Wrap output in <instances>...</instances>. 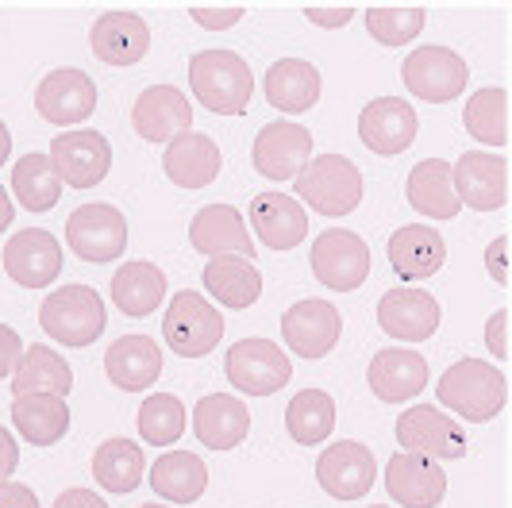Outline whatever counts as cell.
Listing matches in <instances>:
<instances>
[{
  "instance_id": "cell-1",
  "label": "cell",
  "mask_w": 512,
  "mask_h": 508,
  "mask_svg": "<svg viewBox=\"0 0 512 508\" xmlns=\"http://www.w3.org/2000/svg\"><path fill=\"white\" fill-rule=\"evenodd\" d=\"M189 89L216 116H243L255 97V74L235 51H201L189 58Z\"/></svg>"
},
{
  "instance_id": "cell-2",
  "label": "cell",
  "mask_w": 512,
  "mask_h": 508,
  "mask_svg": "<svg viewBox=\"0 0 512 508\" xmlns=\"http://www.w3.org/2000/svg\"><path fill=\"white\" fill-rule=\"evenodd\" d=\"M436 397L439 405L459 412L462 420L486 424L509 401V381L497 366H489L482 358H462L455 366H447V374L436 385Z\"/></svg>"
},
{
  "instance_id": "cell-3",
  "label": "cell",
  "mask_w": 512,
  "mask_h": 508,
  "mask_svg": "<svg viewBox=\"0 0 512 508\" xmlns=\"http://www.w3.org/2000/svg\"><path fill=\"white\" fill-rule=\"evenodd\" d=\"M301 201L320 216H351L362 204V174L359 166L343 154H316L305 166V174L293 181Z\"/></svg>"
},
{
  "instance_id": "cell-4",
  "label": "cell",
  "mask_w": 512,
  "mask_h": 508,
  "mask_svg": "<svg viewBox=\"0 0 512 508\" xmlns=\"http://www.w3.org/2000/svg\"><path fill=\"white\" fill-rule=\"evenodd\" d=\"M104 301L89 285H62L39 305V328L62 347H89L104 331Z\"/></svg>"
},
{
  "instance_id": "cell-5",
  "label": "cell",
  "mask_w": 512,
  "mask_h": 508,
  "mask_svg": "<svg viewBox=\"0 0 512 508\" xmlns=\"http://www.w3.org/2000/svg\"><path fill=\"white\" fill-rule=\"evenodd\" d=\"M224 370H228V381L243 397H274L293 378L289 355L274 339H258V335L255 339H239L231 347Z\"/></svg>"
},
{
  "instance_id": "cell-6",
  "label": "cell",
  "mask_w": 512,
  "mask_h": 508,
  "mask_svg": "<svg viewBox=\"0 0 512 508\" xmlns=\"http://www.w3.org/2000/svg\"><path fill=\"white\" fill-rule=\"evenodd\" d=\"M162 335H166V347H170L174 355L201 358L224 339V316L216 312V305H208L201 293L185 289V293H178V297L170 301V308H166Z\"/></svg>"
},
{
  "instance_id": "cell-7",
  "label": "cell",
  "mask_w": 512,
  "mask_h": 508,
  "mask_svg": "<svg viewBox=\"0 0 512 508\" xmlns=\"http://www.w3.org/2000/svg\"><path fill=\"white\" fill-rule=\"evenodd\" d=\"M401 77H405V89H409L416 101L447 104L466 89L470 66L451 47H416L405 58Z\"/></svg>"
},
{
  "instance_id": "cell-8",
  "label": "cell",
  "mask_w": 512,
  "mask_h": 508,
  "mask_svg": "<svg viewBox=\"0 0 512 508\" xmlns=\"http://www.w3.org/2000/svg\"><path fill=\"white\" fill-rule=\"evenodd\" d=\"M66 243L85 262H116L128 251V220L112 204H81L66 220Z\"/></svg>"
},
{
  "instance_id": "cell-9",
  "label": "cell",
  "mask_w": 512,
  "mask_h": 508,
  "mask_svg": "<svg viewBox=\"0 0 512 508\" xmlns=\"http://www.w3.org/2000/svg\"><path fill=\"white\" fill-rule=\"evenodd\" d=\"M251 162L262 178L297 181L312 162V131L297 120H274L255 135Z\"/></svg>"
},
{
  "instance_id": "cell-10",
  "label": "cell",
  "mask_w": 512,
  "mask_h": 508,
  "mask_svg": "<svg viewBox=\"0 0 512 508\" xmlns=\"http://www.w3.org/2000/svg\"><path fill=\"white\" fill-rule=\"evenodd\" d=\"M312 274L335 293H351L370 278V247L355 231L332 228L312 243Z\"/></svg>"
},
{
  "instance_id": "cell-11",
  "label": "cell",
  "mask_w": 512,
  "mask_h": 508,
  "mask_svg": "<svg viewBox=\"0 0 512 508\" xmlns=\"http://www.w3.org/2000/svg\"><path fill=\"white\" fill-rule=\"evenodd\" d=\"M378 478V458L359 439H339L316 458V482L335 501H359Z\"/></svg>"
},
{
  "instance_id": "cell-12",
  "label": "cell",
  "mask_w": 512,
  "mask_h": 508,
  "mask_svg": "<svg viewBox=\"0 0 512 508\" xmlns=\"http://www.w3.org/2000/svg\"><path fill=\"white\" fill-rule=\"evenodd\" d=\"M397 443L405 447V455H424L439 462H455L466 455V435L462 428L432 405H412L409 412L397 416Z\"/></svg>"
},
{
  "instance_id": "cell-13",
  "label": "cell",
  "mask_w": 512,
  "mask_h": 508,
  "mask_svg": "<svg viewBox=\"0 0 512 508\" xmlns=\"http://www.w3.org/2000/svg\"><path fill=\"white\" fill-rule=\"evenodd\" d=\"M51 162L58 170L62 185L70 189H93L108 178L112 170V147L101 131L93 127H77V131H66L51 143Z\"/></svg>"
},
{
  "instance_id": "cell-14",
  "label": "cell",
  "mask_w": 512,
  "mask_h": 508,
  "mask_svg": "<svg viewBox=\"0 0 512 508\" xmlns=\"http://www.w3.org/2000/svg\"><path fill=\"white\" fill-rule=\"evenodd\" d=\"M339 335H343V316H339V308L328 305V301L305 297V301L285 308L282 339L293 355H301V358L332 355Z\"/></svg>"
},
{
  "instance_id": "cell-15",
  "label": "cell",
  "mask_w": 512,
  "mask_h": 508,
  "mask_svg": "<svg viewBox=\"0 0 512 508\" xmlns=\"http://www.w3.org/2000/svg\"><path fill=\"white\" fill-rule=\"evenodd\" d=\"M39 116L54 127H74L93 116L97 108V85L85 70H51L35 89Z\"/></svg>"
},
{
  "instance_id": "cell-16",
  "label": "cell",
  "mask_w": 512,
  "mask_h": 508,
  "mask_svg": "<svg viewBox=\"0 0 512 508\" xmlns=\"http://www.w3.org/2000/svg\"><path fill=\"white\" fill-rule=\"evenodd\" d=\"M4 274L24 289H47L62 274V247L51 231L27 228L4 243Z\"/></svg>"
},
{
  "instance_id": "cell-17",
  "label": "cell",
  "mask_w": 512,
  "mask_h": 508,
  "mask_svg": "<svg viewBox=\"0 0 512 508\" xmlns=\"http://www.w3.org/2000/svg\"><path fill=\"white\" fill-rule=\"evenodd\" d=\"M189 243L208 262L212 258H255V243L243 224V212L231 204H205L189 224Z\"/></svg>"
},
{
  "instance_id": "cell-18",
  "label": "cell",
  "mask_w": 512,
  "mask_h": 508,
  "mask_svg": "<svg viewBox=\"0 0 512 508\" xmlns=\"http://www.w3.org/2000/svg\"><path fill=\"white\" fill-rule=\"evenodd\" d=\"M416 112L409 101L401 97H378L362 108L359 116V139L366 143V151L382 154V158H397L412 147L416 139Z\"/></svg>"
},
{
  "instance_id": "cell-19",
  "label": "cell",
  "mask_w": 512,
  "mask_h": 508,
  "mask_svg": "<svg viewBox=\"0 0 512 508\" xmlns=\"http://www.w3.org/2000/svg\"><path fill=\"white\" fill-rule=\"evenodd\" d=\"M131 124L139 131V139L147 143H174L178 135L189 131L193 124V104L185 101V93L174 85H151L135 97L131 108Z\"/></svg>"
},
{
  "instance_id": "cell-20",
  "label": "cell",
  "mask_w": 512,
  "mask_h": 508,
  "mask_svg": "<svg viewBox=\"0 0 512 508\" xmlns=\"http://www.w3.org/2000/svg\"><path fill=\"white\" fill-rule=\"evenodd\" d=\"M455 193L474 212H497L509 201V162L505 154L466 151L455 162Z\"/></svg>"
},
{
  "instance_id": "cell-21",
  "label": "cell",
  "mask_w": 512,
  "mask_h": 508,
  "mask_svg": "<svg viewBox=\"0 0 512 508\" xmlns=\"http://www.w3.org/2000/svg\"><path fill=\"white\" fill-rule=\"evenodd\" d=\"M385 493L401 508H436L447 497V474L432 458L401 451L385 462Z\"/></svg>"
},
{
  "instance_id": "cell-22",
  "label": "cell",
  "mask_w": 512,
  "mask_h": 508,
  "mask_svg": "<svg viewBox=\"0 0 512 508\" xmlns=\"http://www.w3.org/2000/svg\"><path fill=\"white\" fill-rule=\"evenodd\" d=\"M378 324L401 343H424L439 328V301L424 289H389L378 301Z\"/></svg>"
},
{
  "instance_id": "cell-23",
  "label": "cell",
  "mask_w": 512,
  "mask_h": 508,
  "mask_svg": "<svg viewBox=\"0 0 512 508\" xmlns=\"http://www.w3.org/2000/svg\"><path fill=\"white\" fill-rule=\"evenodd\" d=\"M104 374L124 393H147L162 374V347L151 335H120L104 351Z\"/></svg>"
},
{
  "instance_id": "cell-24",
  "label": "cell",
  "mask_w": 512,
  "mask_h": 508,
  "mask_svg": "<svg viewBox=\"0 0 512 508\" xmlns=\"http://www.w3.org/2000/svg\"><path fill=\"white\" fill-rule=\"evenodd\" d=\"M366 381L374 389V397L385 405H401L424 393L428 385V362L416 355V351H401V347H385L370 358V370Z\"/></svg>"
},
{
  "instance_id": "cell-25",
  "label": "cell",
  "mask_w": 512,
  "mask_h": 508,
  "mask_svg": "<svg viewBox=\"0 0 512 508\" xmlns=\"http://www.w3.org/2000/svg\"><path fill=\"white\" fill-rule=\"evenodd\" d=\"M247 212H251L258 243H266L270 251H293V247L305 243L308 216L305 208H301V201H293V197H285L278 189H270V193H258Z\"/></svg>"
},
{
  "instance_id": "cell-26",
  "label": "cell",
  "mask_w": 512,
  "mask_h": 508,
  "mask_svg": "<svg viewBox=\"0 0 512 508\" xmlns=\"http://www.w3.org/2000/svg\"><path fill=\"white\" fill-rule=\"evenodd\" d=\"M389 266L397 270V278L405 281H428L436 278L447 262V243L436 228L428 224H409V228H397L389 239Z\"/></svg>"
},
{
  "instance_id": "cell-27",
  "label": "cell",
  "mask_w": 512,
  "mask_h": 508,
  "mask_svg": "<svg viewBox=\"0 0 512 508\" xmlns=\"http://www.w3.org/2000/svg\"><path fill=\"white\" fill-rule=\"evenodd\" d=\"M89 47L104 66H135L151 51V27L135 12H104L89 31Z\"/></svg>"
},
{
  "instance_id": "cell-28",
  "label": "cell",
  "mask_w": 512,
  "mask_h": 508,
  "mask_svg": "<svg viewBox=\"0 0 512 508\" xmlns=\"http://www.w3.org/2000/svg\"><path fill=\"white\" fill-rule=\"evenodd\" d=\"M405 197H409L412 212H420L428 220H455L462 208L459 193H455V166L443 158L416 162L405 181Z\"/></svg>"
},
{
  "instance_id": "cell-29",
  "label": "cell",
  "mask_w": 512,
  "mask_h": 508,
  "mask_svg": "<svg viewBox=\"0 0 512 508\" xmlns=\"http://www.w3.org/2000/svg\"><path fill=\"white\" fill-rule=\"evenodd\" d=\"M220 166H224V154L201 131L178 135L166 147V154H162L166 178L174 181V185H181V189H205V185H212V181L220 178Z\"/></svg>"
},
{
  "instance_id": "cell-30",
  "label": "cell",
  "mask_w": 512,
  "mask_h": 508,
  "mask_svg": "<svg viewBox=\"0 0 512 508\" xmlns=\"http://www.w3.org/2000/svg\"><path fill=\"white\" fill-rule=\"evenodd\" d=\"M193 432L212 451H231L251 432V412L239 397L212 393V397H201V405L193 408Z\"/></svg>"
},
{
  "instance_id": "cell-31",
  "label": "cell",
  "mask_w": 512,
  "mask_h": 508,
  "mask_svg": "<svg viewBox=\"0 0 512 508\" xmlns=\"http://www.w3.org/2000/svg\"><path fill=\"white\" fill-rule=\"evenodd\" d=\"M266 101L285 116H301L320 101V70L308 58H278L266 70Z\"/></svg>"
},
{
  "instance_id": "cell-32",
  "label": "cell",
  "mask_w": 512,
  "mask_h": 508,
  "mask_svg": "<svg viewBox=\"0 0 512 508\" xmlns=\"http://www.w3.org/2000/svg\"><path fill=\"white\" fill-rule=\"evenodd\" d=\"M151 489L162 501H170V505H193V501H201V493L208 489L205 458H197L193 451H166L162 458H154Z\"/></svg>"
},
{
  "instance_id": "cell-33",
  "label": "cell",
  "mask_w": 512,
  "mask_h": 508,
  "mask_svg": "<svg viewBox=\"0 0 512 508\" xmlns=\"http://www.w3.org/2000/svg\"><path fill=\"white\" fill-rule=\"evenodd\" d=\"M70 389H74V370L66 358L51 351L47 343L27 347L16 374H12V397H35V393L66 397Z\"/></svg>"
},
{
  "instance_id": "cell-34",
  "label": "cell",
  "mask_w": 512,
  "mask_h": 508,
  "mask_svg": "<svg viewBox=\"0 0 512 508\" xmlns=\"http://www.w3.org/2000/svg\"><path fill=\"white\" fill-rule=\"evenodd\" d=\"M12 424L20 428L31 447H54L70 432V405L66 397L35 393V397H16L12 401Z\"/></svg>"
},
{
  "instance_id": "cell-35",
  "label": "cell",
  "mask_w": 512,
  "mask_h": 508,
  "mask_svg": "<svg viewBox=\"0 0 512 508\" xmlns=\"http://www.w3.org/2000/svg\"><path fill=\"white\" fill-rule=\"evenodd\" d=\"M205 289L212 293V301L228 308H251L262 297V274L251 258H212L205 266Z\"/></svg>"
},
{
  "instance_id": "cell-36",
  "label": "cell",
  "mask_w": 512,
  "mask_h": 508,
  "mask_svg": "<svg viewBox=\"0 0 512 508\" xmlns=\"http://www.w3.org/2000/svg\"><path fill=\"white\" fill-rule=\"evenodd\" d=\"M166 297V274L154 262H124L112 274V301L124 316H151Z\"/></svg>"
},
{
  "instance_id": "cell-37",
  "label": "cell",
  "mask_w": 512,
  "mask_h": 508,
  "mask_svg": "<svg viewBox=\"0 0 512 508\" xmlns=\"http://www.w3.org/2000/svg\"><path fill=\"white\" fill-rule=\"evenodd\" d=\"M143 474H147L143 451H139V443H131L124 435L104 439L101 447H97V455H93V478L101 482V489L116 493V497L135 493L139 482H143Z\"/></svg>"
},
{
  "instance_id": "cell-38",
  "label": "cell",
  "mask_w": 512,
  "mask_h": 508,
  "mask_svg": "<svg viewBox=\"0 0 512 508\" xmlns=\"http://www.w3.org/2000/svg\"><path fill=\"white\" fill-rule=\"evenodd\" d=\"M12 193L27 212H51L62 201V178L54 170L51 154H24L12 170Z\"/></svg>"
},
{
  "instance_id": "cell-39",
  "label": "cell",
  "mask_w": 512,
  "mask_h": 508,
  "mask_svg": "<svg viewBox=\"0 0 512 508\" xmlns=\"http://www.w3.org/2000/svg\"><path fill=\"white\" fill-rule=\"evenodd\" d=\"M462 127L470 131V139L486 147H505L509 143V93L501 85L478 89L462 108Z\"/></svg>"
},
{
  "instance_id": "cell-40",
  "label": "cell",
  "mask_w": 512,
  "mask_h": 508,
  "mask_svg": "<svg viewBox=\"0 0 512 508\" xmlns=\"http://www.w3.org/2000/svg\"><path fill=\"white\" fill-rule=\"evenodd\" d=\"M285 428L301 447L324 443L335 428V401L324 389H301L285 408Z\"/></svg>"
},
{
  "instance_id": "cell-41",
  "label": "cell",
  "mask_w": 512,
  "mask_h": 508,
  "mask_svg": "<svg viewBox=\"0 0 512 508\" xmlns=\"http://www.w3.org/2000/svg\"><path fill=\"white\" fill-rule=\"evenodd\" d=\"M185 424H189V412L181 405V397L174 393H154L143 401L139 408V435L151 443V447H170V443H178L181 432H185Z\"/></svg>"
},
{
  "instance_id": "cell-42",
  "label": "cell",
  "mask_w": 512,
  "mask_h": 508,
  "mask_svg": "<svg viewBox=\"0 0 512 508\" xmlns=\"http://www.w3.org/2000/svg\"><path fill=\"white\" fill-rule=\"evenodd\" d=\"M428 12L420 4H397V8H366V31L382 47H405L424 31Z\"/></svg>"
},
{
  "instance_id": "cell-43",
  "label": "cell",
  "mask_w": 512,
  "mask_h": 508,
  "mask_svg": "<svg viewBox=\"0 0 512 508\" xmlns=\"http://www.w3.org/2000/svg\"><path fill=\"white\" fill-rule=\"evenodd\" d=\"M189 16L201 27H208V31H228V27L243 20V4H212V8L208 4H193Z\"/></svg>"
},
{
  "instance_id": "cell-44",
  "label": "cell",
  "mask_w": 512,
  "mask_h": 508,
  "mask_svg": "<svg viewBox=\"0 0 512 508\" xmlns=\"http://www.w3.org/2000/svg\"><path fill=\"white\" fill-rule=\"evenodd\" d=\"M486 270L497 285H512V239L509 235H497L486 251Z\"/></svg>"
},
{
  "instance_id": "cell-45",
  "label": "cell",
  "mask_w": 512,
  "mask_h": 508,
  "mask_svg": "<svg viewBox=\"0 0 512 508\" xmlns=\"http://www.w3.org/2000/svg\"><path fill=\"white\" fill-rule=\"evenodd\" d=\"M486 347L497 362L509 358V308H497L486 324Z\"/></svg>"
},
{
  "instance_id": "cell-46",
  "label": "cell",
  "mask_w": 512,
  "mask_h": 508,
  "mask_svg": "<svg viewBox=\"0 0 512 508\" xmlns=\"http://www.w3.org/2000/svg\"><path fill=\"white\" fill-rule=\"evenodd\" d=\"M20 358H24V339L16 335V328L0 324V378H12Z\"/></svg>"
},
{
  "instance_id": "cell-47",
  "label": "cell",
  "mask_w": 512,
  "mask_h": 508,
  "mask_svg": "<svg viewBox=\"0 0 512 508\" xmlns=\"http://www.w3.org/2000/svg\"><path fill=\"white\" fill-rule=\"evenodd\" d=\"M351 16H355V8H351V4H332V8H324V4H308L305 8V20H312L316 27H328V31L343 27Z\"/></svg>"
},
{
  "instance_id": "cell-48",
  "label": "cell",
  "mask_w": 512,
  "mask_h": 508,
  "mask_svg": "<svg viewBox=\"0 0 512 508\" xmlns=\"http://www.w3.org/2000/svg\"><path fill=\"white\" fill-rule=\"evenodd\" d=\"M0 508H39V497L24 482H0Z\"/></svg>"
},
{
  "instance_id": "cell-49",
  "label": "cell",
  "mask_w": 512,
  "mask_h": 508,
  "mask_svg": "<svg viewBox=\"0 0 512 508\" xmlns=\"http://www.w3.org/2000/svg\"><path fill=\"white\" fill-rule=\"evenodd\" d=\"M16 466H20V447H16L8 428H0V482H8Z\"/></svg>"
},
{
  "instance_id": "cell-50",
  "label": "cell",
  "mask_w": 512,
  "mask_h": 508,
  "mask_svg": "<svg viewBox=\"0 0 512 508\" xmlns=\"http://www.w3.org/2000/svg\"><path fill=\"white\" fill-rule=\"evenodd\" d=\"M54 508H108L93 489H62Z\"/></svg>"
},
{
  "instance_id": "cell-51",
  "label": "cell",
  "mask_w": 512,
  "mask_h": 508,
  "mask_svg": "<svg viewBox=\"0 0 512 508\" xmlns=\"http://www.w3.org/2000/svg\"><path fill=\"white\" fill-rule=\"evenodd\" d=\"M12 197H8V189L0 185V231H8V224H12Z\"/></svg>"
},
{
  "instance_id": "cell-52",
  "label": "cell",
  "mask_w": 512,
  "mask_h": 508,
  "mask_svg": "<svg viewBox=\"0 0 512 508\" xmlns=\"http://www.w3.org/2000/svg\"><path fill=\"white\" fill-rule=\"evenodd\" d=\"M8 154H12V135H8V127L0 120V166L8 162Z\"/></svg>"
},
{
  "instance_id": "cell-53",
  "label": "cell",
  "mask_w": 512,
  "mask_h": 508,
  "mask_svg": "<svg viewBox=\"0 0 512 508\" xmlns=\"http://www.w3.org/2000/svg\"><path fill=\"white\" fill-rule=\"evenodd\" d=\"M139 508H170V505H139Z\"/></svg>"
},
{
  "instance_id": "cell-54",
  "label": "cell",
  "mask_w": 512,
  "mask_h": 508,
  "mask_svg": "<svg viewBox=\"0 0 512 508\" xmlns=\"http://www.w3.org/2000/svg\"><path fill=\"white\" fill-rule=\"evenodd\" d=\"M374 508H385V505H374Z\"/></svg>"
}]
</instances>
